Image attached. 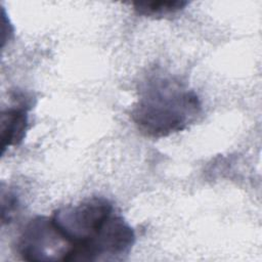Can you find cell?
Masks as SVG:
<instances>
[{"mask_svg": "<svg viewBox=\"0 0 262 262\" xmlns=\"http://www.w3.org/2000/svg\"><path fill=\"white\" fill-rule=\"evenodd\" d=\"M19 208L17 195L11 190L1 189V221L2 223H9Z\"/></svg>", "mask_w": 262, "mask_h": 262, "instance_id": "52a82bcc", "label": "cell"}, {"mask_svg": "<svg viewBox=\"0 0 262 262\" xmlns=\"http://www.w3.org/2000/svg\"><path fill=\"white\" fill-rule=\"evenodd\" d=\"M134 243L133 228L115 212L89 244L74 249L71 262L119 260L130 253Z\"/></svg>", "mask_w": 262, "mask_h": 262, "instance_id": "277c9868", "label": "cell"}, {"mask_svg": "<svg viewBox=\"0 0 262 262\" xmlns=\"http://www.w3.org/2000/svg\"><path fill=\"white\" fill-rule=\"evenodd\" d=\"M28 111L24 106H13L4 110L0 118V138L2 152L7 147L18 145L28 130Z\"/></svg>", "mask_w": 262, "mask_h": 262, "instance_id": "5b68a950", "label": "cell"}, {"mask_svg": "<svg viewBox=\"0 0 262 262\" xmlns=\"http://www.w3.org/2000/svg\"><path fill=\"white\" fill-rule=\"evenodd\" d=\"M115 212L108 200L94 196L77 205L61 207L55 210L50 217L75 249L89 244Z\"/></svg>", "mask_w": 262, "mask_h": 262, "instance_id": "7a4b0ae2", "label": "cell"}, {"mask_svg": "<svg viewBox=\"0 0 262 262\" xmlns=\"http://www.w3.org/2000/svg\"><path fill=\"white\" fill-rule=\"evenodd\" d=\"M17 252L31 262H71L74 245L57 229L51 217L32 218L17 239Z\"/></svg>", "mask_w": 262, "mask_h": 262, "instance_id": "3957f363", "label": "cell"}, {"mask_svg": "<svg viewBox=\"0 0 262 262\" xmlns=\"http://www.w3.org/2000/svg\"><path fill=\"white\" fill-rule=\"evenodd\" d=\"M189 2L184 0L136 1L132 5L136 13L152 18H163L182 11Z\"/></svg>", "mask_w": 262, "mask_h": 262, "instance_id": "8992f818", "label": "cell"}, {"mask_svg": "<svg viewBox=\"0 0 262 262\" xmlns=\"http://www.w3.org/2000/svg\"><path fill=\"white\" fill-rule=\"evenodd\" d=\"M201 110L192 89L178 78L156 71L140 83L131 118L142 134L161 138L187 128Z\"/></svg>", "mask_w": 262, "mask_h": 262, "instance_id": "6da1fadb", "label": "cell"}]
</instances>
